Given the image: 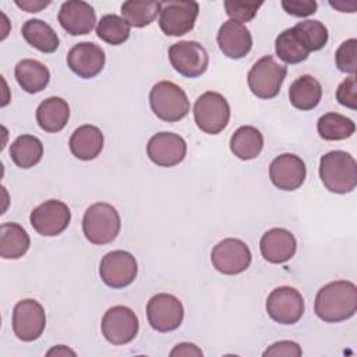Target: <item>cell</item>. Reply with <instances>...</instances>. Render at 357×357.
<instances>
[{
	"label": "cell",
	"mask_w": 357,
	"mask_h": 357,
	"mask_svg": "<svg viewBox=\"0 0 357 357\" xmlns=\"http://www.w3.org/2000/svg\"><path fill=\"white\" fill-rule=\"evenodd\" d=\"M121 219L117 209L107 202L92 204L84 213L82 231L96 245L112 243L120 233Z\"/></svg>",
	"instance_id": "3957f363"
},
{
	"label": "cell",
	"mask_w": 357,
	"mask_h": 357,
	"mask_svg": "<svg viewBox=\"0 0 357 357\" xmlns=\"http://www.w3.org/2000/svg\"><path fill=\"white\" fill-rule=\"evenodd\" d=\"M11 160L21 169H29L38 165L43 156V145L35 135H20L10 145Z\"/></svg>",
	"instance_id": "f1b7e54d"
},
{
	"label": "cell",
	"mask_w": 357,
	"mask_h": 357,
	"mask_svg": "<svg viewBox=\"0 0 357 357\" xmlns=\"http://www.w3.org/2000/svg\"><path fill=\"white\" fill-rule=\"evenodd\" d=\"M71 153L79 160H92L99 156L103 149V134L92 124L79 126L70 137L68 142Z\"/></svg>",
	"instance_id": "7402d4cb"
},
{
	"label": "cell",
	"mask_w": 357,
	"mask_h": 357,
	"mask_svg": "<svg viewBox=\"0 0 357 357\" xmlns=\"http://www.w3.org/2000/svg\"><path fill=\"white\" fill-rule=\"evenodd\" d=\"M131 26L128 22L116 14L103 15L96 25V35L106 43L117 46L130 38Z\"/></svg>",
	"instance_id": "d6a6232c"
},
{
	"label": "cell",
	"mask_w": 357,
	"mask_h": 357,
	"mask_svg": "<svg viewBox=\"0 0 357 357\" xmlns=\"http://www.w3.org/2000/svg\"><path fill=\"white\" fill-rule=\"evenodd\" d=\"M264 148L261 131L252 126L238 127L230 138V151L241 160L255 159Z\"/></svg>",
	"instance_id": "83f0119b"
},
{
	"label": "cell",
	"mask_w": 357,
	"mask_h": 357,
	"mask_svg": "<svg viewBox=\"0 0 357 357\" xmlns=\"http://www.w3.org/2000/svg\"><path fill=\"white\" fill-rule=\"evenodd\" d=\"M220 52L233 60L243 59L252 47V36L244 24L226 21L220 25L216 36Z\"/></svg>",
	"instance_id": "ffe728a7"
},
{
	"label": "cell",
	"mask_w": 357,
	"mask_h": 357,
	"mask_svg": "<svg viewBox=\"0 0 357 357\" xmlns=\"http://www.w3.org/2000/svg\"><path fill=\"white\" fill-rule=\"evenodd\" d=\"M57 20L61 28L73 35H86L96 24V14L93 7L82 0H70L61 4Z\"/></svg>",
	"instance_id": "d6986e66"
},
{
	"label": "cell",
	"mask_w": 357,
	"mask_h": 357,
	"mask_svg": "<svg viewBox=\"0 0 357 357\" xmlns=\"http://www.w3.org/2000/svg\"><path fill=\"white\" fill-rule=\"evenodd\" d=\"M319 177L331 192H351L357 185V163L344 151H331L321 156Z\"/></svg>",
	"instance_id": "7a4b0ae2"
},
{
	"label": "cell",
	"mask_w": 357,
	"mask_h": 357,
	"mask_svg": "<svg viewBox=\"0 0 357 357\" xmlns=\"http://www.w3.org/2000/svg\"><path fill=\"white\" fill-rule=\"evenodd\" d=\"M185 153V141L174 132H158L146 144L148 158L160 167H173L181 163Z\"/></svg>",
	"instance_id": "2e32d148"
},
{
	"label": "cell",
	"mask_w": 357,
	"mask_h": 357,
	"mask_svg": "<svg viewBox=\"0 0 357 357\" xmlns=\"http://www.w3.org/2000/svg\"><path fill=\"white\" fill-rule=\"evenodd\" d=\"M149 325L158 332H172L177 329L184 317L181 301L169 293H159L149 298L146 304Z\"/></svg>",
	"instance_id": "4fadbf2b"
},
{
	"label": "cell",
	"mask_w": 357,
	"mask_h": 357,
	"mask_svg": "<svg viewBox=\"0 0 357 357\" xmlns=\"http://www.w3.org/2000/svg\"><path fill=\"white\" fill-rule=\"evenodd\" d=\"M314 311L319 319L328 324L351 318L357 311V287L349 280H335L322 286L314 303Z\"/></svg>",
	"instance_id": "6da1fadb"
},
{
	"label": "cell",
	"mask_w": 357,
	"mask_h": 357,
	"mask_svg": "<svg viewBox=\"0 0 357 357\" xmlns=\"http://www.w3.org/2000/svg\"><path fill=\"white\" fill-rule=\"evenodd\" d=\"M138 265L134 255L128 251L114 250L107 252L99 265L102 282L112 289H123L137 278Z\"/></svg>",
	"instance_id": "9c48e42d"
},
{
	"label": "cell",
	"mask_w": 357,
	"mask_h": 357,
	"mask_svg": "<svg viewBox=\"0 0 357 357\" xmlns=\"http://www.w3.org/2000/svg\"><path fill=\"white\" fill-rule=\"evenodd\" d=\"M138 329V317L126 305L109 308L102 318V333L105 339L114 346L130 343L137 336Z\"/></svg>",
	"instance_id": "30bf717a"
},
{
	"label": "cell",
	"mask_w": 357,
	"mask_h": 357,
	"mask_svg": "<svg viewBox=\"0 0 357 357\" xmlns=\"http://www.w3.org/2000/svg\"><path fill=\"white\" fill-rule=\"evenodd\" d=\"M303 354L301 347L291 340H280L276 342L273 344H271L265 351H264V357L268 356H273V357H280V356H286V357H300Z\"/></svg>",
	"instance_id": "f35d334b"
},
{
	"label": "cell",
	"mask_w": 357,
	"mask_h": 357,
	"mask_svg": "<svg viewBox=\"0 0 357 357\" xmlns=\"http://www.w3.org/2000/svg\"><path fill=\"white\" fill-rule=\"evenodd\" d=\"M21 33L28 45L35 47L42 53H53L59 47V36L54 29L45 21L32 18L28 20L22 28Z\"/></svg>",
	"instance_id": "4316f807"
},
{
	"label": "cell",
	"mask_w": 357,
	"mask_h": 357,
	"mask_svg": "<svg viewBox=\"0 0 357 357\" xmlns=\"http://www.w3.org/2000/svg\"><path fill=\"white\" fill-rule=\"evenodd\" d=\"M198 11L199 6L197 1H162V8L159 13V26L167 36L185 35L194 28Z\"/></svg>",
	"instance_id": "ba28073f"
},
{
	"label": "cell",
	"mask_w": 357,
	"mask_h": 357,
	"mask_svg": "<svg viewBox=\"0 0 357 357\" xmlns=\"http://www.w3.org/2000/svg\"><path fill=\"white\" fill-rule=\"evenodd\" d=\"M149 105L155 116L167 123H176L190 112V100L185 92L170 81H160L152 86Z\"/></svg>",
	"instance_id": "277c9868"
},
{
	"label": "cell",
	"mask_w": 357,
	"mask_h": 357,
	"mask_svg": "<svg viewBox=\"0 0 357 357\" xmlns=\"http://www.w3.org/2000/svg\"><path fill=\"white\" fill-rule=\"evenodd\" d=\"M106 56L100 46L92 42H79L74 45L67 54V66L79 78H93L105 67Z\"/></svg>",
	"instance_id": "ac0fdd59"
},
{
	"label": "cell",
	"mask_w": 357,
	"mask_h": 357,
	"mask_svg": "<svg viewBox=\"0 0 357 357\" xmlns=\"http://www.w3.org/2000/svg\"><path fill=\"white\" fill-rule=\"evenodd\" d=\"M259 250L268 262L283 264L294 257L297 241L293 233L287 229L273 227L262 234Z\"/></svg>",
	"instance_id": "44dd1931"
},
{
	"label": "cell",
	"mask_w": 357,
	"mask_h": 357,
	"mask_svg": "<svg viewBox=\"0 0 357 357\" xmlns=\"http://www.w3.org/2000/svg\"><path fill=\"white\" fill-rule=\"evenodd\" d=\"M194 120L198 128L206 134H219L230 119V106L226 98L213 91L204 92L194 103Z\"/></svg>",
	"instance_id": "5b68a950"
},
{
	"label": "cell",
	"mask_w": 357,
	"mask_h": 357,
	"mask_svg": "<svg viewBox=\"0 0 357 357\" xmlns=\"http://www.w3.org/2000/svg\"><path fill=\"white\" fill-rule=\"evenodd\" d=\"M322 98V86L312 75H301L289 88V100L298 110H311Z\"/></svg>",
	"instance_id": "d4e9b609"
},
{
	"label": "cell",
	"mask_w": 357,
	"mask_h": 357,
	"mask_svg": "<svg viewBox=\"0 0 357 357\" xmlns=\"http://www.w3.org/2000/svg\"><path fill=\"white\" fill-rule=\"evenodd\" d=\"M170 356H202V350L192 343H180L170 351Z\"/></svg>",
	"instance_id": "ab89813d"
},
{
	"label": "cell",
	"mask_w": 357,
	"mask_h": 357,
	"mask_svg": "<svg viewBox=\"0 0 357 357\" xmlns=\"http://www.w3.org/2000/svg\"><path fill=\"white\" fill-rule=\"evenodd\" d=\"M356 47L357 40L354 38L344 40L335 53V63L339 71L354 75L357 61H356Z\"/></svg>",
	"instance_id": "d590c367"
},
{
	"label": "cell",
	"mask_w": 357,
	"mask_h": 357,
	"mask_svg": "<svg viewBox=\"0 0 357 357\" xmlns=\"http://www.w3.org/2000/svg\"><path fill=\"white\" fill-rule=\"evenodd\" d=\"M275 52L279 59L287 64L301 63L310 54L308 49L303 43L294 28H287L276 36Z\"/></svg>",
	"instance_id": "4dcf8cb0"
},
{
	"label": "cell",
	"mask_w": 357,
	"mask_h": 357,
	"mask_svg": "<svg viewBox=\"0 0 357 357\" xmlns=\"http://www.w3.org/2000/svg\"><path fill=\"white\" fill-rule=\"evenodd\" d=\"M283 10L293 17H308L317 11V3L314 0H283Z\"/></svg>",
	"instance_id": "74e56055"
},
{
	"label": "cell",
	"mask_w": 357,
	"mask_h": 357,
	"mask_svg": "<svg viewBox=\"0 0 357 357\" xmlns=\"http://www.w3.org/2000/svg\"><path fill=\"white\" fill-rule=\"evenodd\" d=\"M70 119V106L67 100L59 96H50L42 100L36 109V121L46 132L61 131Z\"/></svg>",
	"instance_id": "603a6c76"
},
{
	"label": "cell",
	"mask_w": 357,
	"mask_h": 357,
	"mask_svg": "<svg viewBox=\"0 0 357 357\" xmlns=\"http://www.w3.org/2000/svg\"><path fill=\"white\" fill-rule=\"evenodd\" d=\"M52 354H56V356H66V354L75 356V353H74L73 350L67 349V347L63 346V344H60V346H57V347H54V349H52V350L47 351V356H52Z\"/></svg>",
	"instance_id": "b9f144b4"
},
{
	"label": "cell",
	"mask_w": 357,
	"mask_h": 357,
	"mask_svg": "<svg viewBox=\"0 0 357 357\" xmlns=\"http://www.w3.org/2000/svg\"><path fill=\"white\" fill-rule=\"evenodd\" d=\"M252 255L248 245L240 238H223L211 252L213 268L223 275H238L251 264Z\"/></svg>",
	"instance_id": "52a82bcc"
},
{
	"label": "cell",
	"mask_w": 357,
	"mask_h": 357,
	"mask_svg": "<svg viewBox=\"0 0 357 357\" xmlns=\"http://www.w3.org/2000/svg\"><path fill=\"white\" fill-rule=\"evenodd\" d=\"M162 1L127 0L121 4V17L130 26L144 28L153 22L160 13Z\"/></svg>",
	"instance_id": "f546056e"
},
{
	"label": "cell",
	"mask_w": 357,
	"mask_h": 357,
	"mask_svg": "<svg viewBox=\"0 0 357 357\" xmlns=\"http://www.w3.org/2000/svg\"><path fill=\"white\" fill-rule=\"evenodd\" d=\"M317 130L321 138L326 141H340L351 137L356 131V124L351 119L331 112L318 119Z\"/></svg>",
	"instance_id": "1f68e13d"
},
{
	"label": "cell",
	"mask_w": 357,
	"mask_h": 357,
	"mask_svg": "<svg viewBox=\"0 0 357 357\" xmlns=\"http://www.w3.org/2000/svg\"><path fill=\"white\" fill-rule=\"evenodd\" d=\"M46 314L40 303L33 298L18 301L13 310V331L22 342L36 340L45 331Z\"/></svg>",
	"instance_id": "5bb4252c"
},
{
	"label": "cell",
	"mask_w": 357,
	"mask_h": 357,
	"mask_svg": "<svg viewBox=\"0 0 357 357\" xmlns=\"http://www.w3.org/2000/svg\"><path fill=\"white\" fill-rule=\"evenodd\" d=\"M15 4H17L20 8H22V10L28 11V13H38V11H40L42 8L47 7V6L50 4V1H38V0H35V1H32V0L18 1V0H17Z\"/></svg>",
	"instance_id": "60d3db41"
},
{
	"label": "cell",
	"mask_w": 357,
	"mask_h": 357,
	"mask_svg": "<svg viewBox=\"0 0 357 357\" xmlns=\"http://www.w3.org/2000/svg\"><path fill=\"white\" fill-rule=\"evenodd\" d=\"M286 74V66L279 64L272 56H264L248 71L247 82L257 98L272 99L280 92Z\"/></svg>",
	"instance_id": "8992f818"
},
{
	"label": "cell",
	"mask_w": 357,
	"mask_h": 357,
	"mask_svg": "<svg viewBox=\"0 0 357 357\" xmlns=\"http://www.w3.org/2000/svg\"><path fill=\"white\" fill-rule=\"evenodd\" d=\"M31 245L26 230L18 223L6 222L0 226V257L4 259H17L25 255Z\"/></svg>",
	"instance_id": "484cf974"
},
{
	"label": "cell",
	"mask_w": 357,
	"mask_h": 357,
	"mask_svg": "<svg viewBox=\"0 0 357 357\" xmlns=\"http://www.w3.org/2000/svg\"><path fill=\"white\" fill-rule=\"evenodd\" d=\"M223 4H225L226 14L230 17V20L240 24L251 21L257 15L259 7L262 6V3L237 1V0H226Z\"/></svg>",
	"instance_id": "e575fe53"
},
{
	"label": "cell",
	"mask_w": 357,
	"mask_h": 357,
	"mask_svg": "<svg viewBox=\"0 0 357 357\" xmlns=\"http://www.w3.org/2000/svg\"><path fill=\"white\" fill-rule=\"evenodd\" d=\"M293 28L308 52L321 50L328 42V29L318 20H305L296 24Z\"/></svg>",
	"instance_id": "836d02e7"
},
{
	"label": "cell",
	"mask_w": 357,
	"mask_h": 357,
	"mask_svg": "<svg viewBox=\"0 0 357 357\" xmlns=\"http://www.w3.org/2000/svg\"><path fill=\"white\" fill-rule=\"evenodd\" d=\"M336 99L342 106H346L351 110L357 107V84L354 75H350L343 82H340L336 91Z\"/></svg>",
	"instance_id": "8d00e7d4"
},
{
	"label": "cell",
	"mask_w": 357,
	"mask_h": 357,
	"mask_svg": "<svg viewBox=\"0 0 357 357\" xmlns=\"http://www.w3.org/2000/svg\"><path fill=\"white\" fill-rule=\"evenodd\" d=\"M71 212L70 208L59 199H49L38 205L29 216L32 227L46 237L59 236L70 225Z\"/></svg>",
	"instance_id": "9a60e30c"
},
{
	"label": "cell",
	"mask_w": 357,
	"mask_h": 357,
	"mask_svg": "<svg viewBox=\"0 0 357 357\" xmlns=\"http://www.w3.org/2000/svg\"><path fill=\"white\" fill-rule=\"evenodd\" d=\"M266 312L278 324L293 325L304 314V298L297 289L279 286L266 298Z\"/></svg>",
	"instance_id": "8fae6325"
},
{
	"label": "cell",
	"mask_w": 357,
	"mask_h": 357,
	"mask_svg": "<svg viewBox=\"0 0 357 357\" xmlns=\"http://www.w3.org/2000/svg\"><path fill=\"white\" fill-rule=\"evenodd\" d=\"M18 85L28 93H38L43 91L49 81L50 73L47 67L33 59H24L17 63L14 70Z\"/></svg>",
	"instance_id": "cb8c5ba5"
},
{
	"label": "cell",
	"mask_w": 357,
	"mask_h": 357,
	"mask_svg": "<svg viewBox=\"0 0 357 357\" xmlns=\"http://www.w3.org/2000/svg\"><path fill=\"white\" fill-rule=\"evenodd\" d=\"M169 60L173 68L187 78L202 75L209 64L205 47L195 40H181L169 47Z\"/></svg>",
	"instance_id": "7c38bea8"
},
{
	"label": "cell",
	"mask_w": 357,
	"mask_h": 357,
	"mask_svg": "<svg viewBox=\"0 0 357 357\" xmlns=\"http://www.w3.org/2000/svg\"><path fill=\"white\" fill-rule=\"evenodd\" d=\"M305 176V165L303 159L294 153H282L269 165V178L272 184L283 191H294L300 188Z\"/></svg>",
	"instance_id": "e0dca14e"
}]
</instances>
